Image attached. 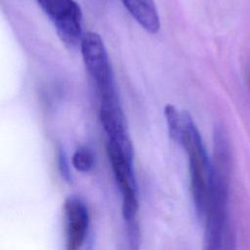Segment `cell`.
Instances as JSON below:
<instances>
[{
	"mask_svg": "<svg viewBox=\"0 0 250 250\" xmlns=\"http://www.w3.org/2000/svg\"><path fill=\"white\" fill-rule=\"evenodd\" d=\"M178 143L184 147L188 158L190 189L196 212L200 218H204L212 184V161L188 111H182V128Z\"/></svg>",
	"mask_w": 250,
	"mask_h": 250,
	"instance_id": "1",
	"label": "cell"
},
{
	"mask_svg": "<svg viewBox=\"0 0 250 250\" xmlns=\"http://www.w3.org/2000/svg\"><path fill=\"white\" fill-rule=\"evenodd\" d=\"M86 69L91 76L100 100L117 96L113 72L102 37L94 32L85 33L80 42Z\"/></svg>",
	"mask_w": 250,
	"mask_h": 250,
	"instance_id": "2",
	"label": "cell"
},
{
	"mask_svg": "<svg viewBox=\"0 0 250 250\" xmlns=\"http://www.w3.org/2000/svg\"><path fill=\"white\" fill-rule=\"evenodd\" d=\"M106 153L122 197V217L124 221L135 220L139 210L138 186L133 170V155L118 145L106 142Z\"/></svg>",
	"mask_w": 250,
	"mask_h": 250,
	"instance_id": "3",
	"label": "cell"
},
{
	"mask_svg": "<svg viewBox=\"0 0 250 250\" xmlns=\"http://www.w3.org/2000/svg\"><path fill=\"white\" fill-rule=\"evenodd\" d=\"M54 24L61 40L73 47L81 42L82 10L75 0H36Z\"/></svg>",
	"mask_w": 250,
	"mask_h": 250,
	"instance_id": "4",
	"label": "cell"
},
{
	"mask_svg": "<svg viewBox=\"0 0 250 250\" xmlns=\"http://www.w3.org/2000/svg\"><path fill=\"white\" fill-rule=\"evenodd\" d=\"M90 216L86 204L78 197L69 196L63 203L64 249L80 250L85 241Z\"/></svg>",
	"mask_w": 250,
	"mask_h": 250,
	"instance_id": "5",
	"label": "cell"
},
{
	"mask_svg": "<svg viewBox=\"0 0 250 250\" xmlns=\"http://www.w3.org/2000/svg\"><path fill=\"white\" fill-rule=\"evenodd\" d=\"M100 120L106 133L107 141L118 145L127 153L133 155V145L118 96L100 100Z\"/></svg>",
	"mask_w": 250,
	"mask_h": 250,
	"instance_id": "6",
	"label": "cell"
},
{
	"mask_svg": "<svg viewBox=\"0 0 250 250\" xmlns=\"http://www.w3.org/2000/svg\"><path fill=\"white\" fill-rule=\"evenodd\" d=\"M124 222L125 225L120 234L117 250H139L140 228L137 219Z\"/></svg>",
	"mask_w": 250,
	"mask_h": 250,
	"instance_id": "7",
	"label": "cell"
},
{
	"mask_svg": "<svg viewBox=\"0 0 250 250\" xmlns=\"http://www.w3.org/2000/svg\"><path fill=\"white\" fill-rule=\"evenodd\" d=\"M164 114L168 126V132L171 139L178 142L181 128H182V112L173 104H166L164 107Z\"/></svg>",
	"mask_w": 250,
	"mask_h": 250,
	"instance_id": "8",
	"label": "cell"
},
{
	"mask_svg": "<svg viewBox=\"0 0 250 250\" xmlns=\"http://www.w3.org/2000/svg\"><path fill=\"white\" fill-rule=\"evenodd\" d=\"M95 158L92 150L86 146L78 147L71 157L73 167L82 173L89 172L94 166Z\"/></svg>",
	"mask_w": 250,
	"mask_h": 250,
	"instance_id": "9",
	"label": "cell"
},
{
	"mask_svg": "<svg viewBox=\"0 0 250 250\" xmlns=\"http://www.w3.org/2000/svg\"><path fill=\"white\" fill-rule=\"evenodd\" d=\"M58 167H59V170H60V173H61L62 177L65 181L69 182L70 181L69 166H68V162H67L64 150L62 147H60L59 151H58Z\"/></svg>",
	"mask_w": 250,
	"mask_h": 250,
	"instance_id": "10",
	"label": "cell"
}]
</instances>
